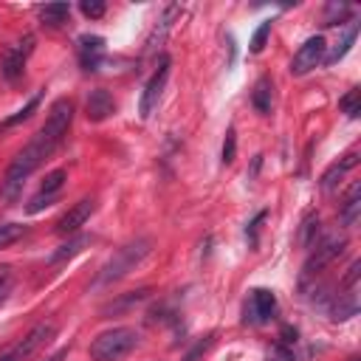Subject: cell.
Returning a JSON list of instances; mask_svg holds the SVG:
<instances>
[{
  "instance_id": "6da1fadb",
  "label": "cell",
  "mask_w": 361,
  "mask_h": 361,
  "mask_svg": "<svg viewBox=\"0 0 361 361\" xmlns=\"http://www.w3.org/2000/svg\"><path fill=\"white\" fill-rule=\"evenodd\" d=\"M51 152H54V149H51L39 135H34V141H31L25 149H20V152L14 155V161L8 164L6 175H3V183H0V195H3L8 203L17 200L20 192H23V183L31 178V172H34Z\"/></svg>"
},
{
  "instance_id": "7a4b0ae2",
  "label": "cell",
  "mask_w": 361,
  "mask_h": 361,
  "mask_svg": "<svg viewBox=\"0 0 361 361\" xmlns=\"http://www.w3.org/2000/svg\"><path fill=\"white\" fill-rule=\"evenodd\" d=\"M149 251H152V240H149V237H135V240L124 243V245L102 265V271H99V276H96V288L113 285V282H118L121 276H127Z\"/></svg>"
},
{
  "instance_id": "3957f363",
  "label": "cell",
  "mask_w": 361,
  "mask_h": 361,
  "mask_svg": "<svg viewBox=\"0 0 361 361\" xmlns=\"http://www.w3.org/2000/svg\"><path fill=\"white\" fill-rule=\"evenodd\" d=\"M138 344V333L133 327H113V330H104L99 333L93 341H90V358L93 361H118L124 355H130Z\"/></svg>"
},
{
  "instance_id": "277c9868",
  "label": "cell",
  "mask_w": 361,
  "mask_h": 361,
  "mask_svg": "<svg viewBox=\"0 0 361 361\" xmlns=\"http://www.w3.org/2000/svg\"><path fill=\"white\" fill-rule=\"evenodd\" d=\"M344 248H347V237L344 234H327V237H322L310 251V257H307V262H305V268H302V282H307L310 276H316V274H322V268L324 265H330L333 259H338L341 254H344Z\"/></svg>"
},
{
  "instance_id": "5b68a950",
  "label": "cell",
  "mask_w": 361,
  "mask_h": 361,
  "mask_svg": "<svg viewBox=\"0 0 361 361\" xmlns=\"http://www.w3.org/2000/svg\"><path fill=\"white\" fill-rule=\"evenodd\" d=\"M71 121H73V102H71V99H56V102L51 104L48 118H45V124H42V130H39L37 135H39L51 149H56V147L62 144V138H65Z\"/></svg>"
},
{
  "instance_id": "8992f818",
  "label": "cell",
  "mask_w": 361,
  "mask_h": 361,
  "mask_svg": "<svg viewBox=\"0 0 361 361\" xmlns=\"http://www.w3.org/2000/svg\"><path fill=\"white\" fill-rule=\"evenodd\" d=\"M169 65H172V59H169L166 54H161V56H158V68H155V73L149 76V82L144 85V93H141V104H138L141 118H149L152 110L158 107L161 93H164V87H166V79H169Z\"/></svg>"
},
{
  "instance_id": "52a82bcc",
  "label": "cell",
  "mask_w": 361,
  "mask_h": 361,
  "mask_svg": "<svg viewBox=\"0 0 361 361\" xmlns=\"http://www.w3.org/2000/svg\"><path fill=\"white\" fill-rule=\"evenodd\" d=\"M324 51H327V42H324V37H307L302 45H299V51L293 54V59H290V76H305V73H310L316 65H322L324 62Z\"/></svg>"
},
{
  "instance_id": "ba28073f",
  "label": "cell",
  "mask_w": 361,
  "mask_h": 361,
  "mask_svg": "<svg viewBox=\"0 0 361 361\" xmlns=\"http://www.w3.org/2000/svg\"><path fill=\"white\" fill-rule=\"evenodd\" d=\"M276 313V296L274 290L268 288H254L245 299V307H243V322L245 324H265L271 322Z\"/></svg>"
},
{
  "instance_id": "9c48e42d",
  "label": "cell",
  "mask_w": 361,
  "mask_h": 361,
  "mask_svg": "<svg viewBox=\"0 0 361 361\" xmlns=\"http://www.w3.org/2000/svg\"><path fill=\"white\" fill-rule=\"evenodd\" d=\"M31 51H34V34H25V37L17 39L14 45H8V48L3 51V59H0V73H3V79H8V82L20 79V76H23V68H25V62H28V56H31Z\"/></svg>"
},
{
  "instance_id": "30bf717a",
  "label": "cell",
  "mask_w": 361,
  "mask_h": 361,
  "mask_svg": "<svg viewBox=\"0 0 361 361\" xmlns=\"http://www.w3.org/2000/svg\"><path fill=\"white\" fill-rule=\"evenodd\" d=\"M65 180H68V172H65V169H51V172L45 175V180L39 183V192L28 200V212L37 214V212H42L45 206H51V203L59 197Z\"/></svg>"
},
{
  "instance_id": "8fae6325",
  "label": "cell",
  "mask_w": 361,
  "mask_h": 361,
  "mask_svg": "<svg viewBox=\"0 0 361 361\" xmlns=\"http://www.w3.org/2000/svg\"><path fill=\"white\" fill-rule=\"evenodd\" d=\"M93 209H96V200L93 197H82L79 203H73L59 220H56V234H76L85 223H87V217L93 214Z\"/></svg>"
},
{
  "instance_id": "7c38bea8",
  "label": "cell",
  "mask_w": 361,
  "mask_h": 361,
  "mask_svg": "<svg viewBox=\"0 0 361 361\" xmlns=\"http://www.w3.org/2000/svg\"><path fill=\"white\" fill-rule=\"evenodd\" d=\"M76 54H79V65L82 71H96L104 59V39L99 34H82L76 39Z\"/></svg>"
},
{
  "instance_id": "4fadbf2b",
  "label": "cell",
  "mask_w": 361,
  "mask_h": 361,
  "mask_svg": "<svg viewBox=\"0 0 361 361\" xmlns=\"http://www.w3.org/2000/svg\"><path fill=\"white\" fill-rule=\"evenodd\" d=\"M54 336H56V324H54V322H39V324H34V327L25 333V338H23V341H17L14 347H17L20 358L25 361V358H28V355H34L42 344H48Z\"/></svg>"
},
{
  "instance_id": "5bb4252c",
  "label": "cell",
  "mask_w": 361,
  "mask_h": 361,
  "mask_svg": "<svg viewBox=\"0 0 361 361\" xmlns=\"http://www.w3.org/2000/svg\"><path fill=\"white\" fill-rule=\"evenodd\" d=\"M116 113V99L104 90V87H96L87 93V102H85V116L90 121H104Z\"/></svg>"
},
{
  "instance_id": "9a60e30c",
  "label": "cell",
  "mask_w": 361,
  "mask_h": 361,
  "mask_svg": "<svg viewBox=\"0 0 361 361\" xmlns=\"http://www.w3.org/2000/svg\"><path fill=\"white\" fill-rule=\"evenodd\" d=\"M358 164V152H347V155H341L338 161H333L327 169H324V175H322V180H319V186H322V192H333L338 183H341V178L353 169Z\"/></svg>"
},
{
  "instance_id": "2e32d148",
  "label": "cell",
  "mask_w": 361,
  "mask_h": 361,
  "mask_svg": "<svg viewBox=\"0 0 361 361\" xmlns=\"http://www.w3.org/2000/svg\"><path fill=\"white\" fill-rule=\"evenodd\" d=\"M338 217H341V223L347 228H353L358 223V217H361V186L358 183H353L347 189V195L341 200V209H338Z\"/></svg>"
},
{
  "instance_id": "e0dca14e",
  "label": "cell",
  "mask_w": 361,
  "mask_h": 361,
  "mask_svg": "<svg viewBox=\"0 0 361 361\" xmlns=\"http://www.w3.org/2000/svg\"><path fill=\"white\" fill-rule=\"evenodd\" d=\"M251 104L257 113H271V104H274V82L268 76H259L254 90H251Z\"/></svg>"
},
{
  "instance_id": "ac0fdd59",
  "label": "cell",
  "mask_w": 361,
  "mask_h": 361,
  "mask_svg": "<svg viewBox=\"0 0 361 361\" xmlns=\"http://www.w3.org/2000/svg\"><path fill=\"white\" fill-rule=\"evenodd\" d=\"M68 17H71V6H68V3H48V6L39 8V23L48 25V28L65 25Z\"/></svg>"
},
{
  "instance_id": "d6986e66",
  "label": "cell",
  "mask_w": 361,
  "mask_h": 361,
  "mask_svg": "<svg viewBox=\"0 0 361 361\" xmlns=\"http://www.w3.org/2000/svg\"><path fill=\"white\" fill-rule=\"evenodd\" d=\"M93 243V237L90 234H76V237H71L68 243H62L54 254H51V265H56V262H65V259H71V257H76L85 245H90Z\"/></svg>"
},
{
  "instance_id": "ffe728a7",
  "label": "cell",
  "mask_w": 361,
  "mask_h": 361,
  "mask_svg": "<svg viewBox=\"0 0 361 361\" xmlns=\"http://www.w3.org/2000/svg\"><path fill=\"white\" fill-rule=\"evenodd\" d=\"M299 243H302V248H313L319 243V214L316 212L305 214L302 228H299Z\"/></svg>"
},
{
  "instance_id": "44dd1931",
  "label": "cell",
  "mask_w": 361,
  "mask_h": 361,
  "mask_svg": "<svg viewBox=\"0 0 361 361\" xmlns=\"http://www.w3.org/2000/svg\"><path fill=\"white\" fill-rule=\"evenodd\" d=\"M355 37H358V23H353V25L347 28L344 39H341V42H338V45H336V48H333V51H330L327 56H324V65H336V62H338V59H341V56H344V54H347V51L353 48Z\"/></svg>"
},
{
  "instance_id": "7402d4cb",
  "label": "cell",
  "mask_w": 361,
  "mask_h": 361,
  "mask_svg": "<svg viewBox=\"0 0 361 361\" xmlns=\"http://www.w3.org/2000/svg\"><path fill=\"white\" fill-rule=\"evenodd\" d=\"M147 296H149V290H147V288H141V290H135V293H130V296H124V299H118V302H110V305H104V307H102V316H110V313L127 310V307H133V305L144 302Z\"/></svg>"
},
{
  "instance_id": "603a6c76",
  "label": "cell",
  "mask_w": 361,
  "mask_h": 361,
  "mask_svg": "<svg viewBox=\"0 0 361 361\" xmlns=\"http://www.w3.org/2000/svg\"><path fill=\"white\" fill-rule=\"evenodd\" d=\"M338 107H341V113H347L350 118H358V116H361V90H358V87L347 90V93L338 99Z\"/></svg>"
},
{
  "instance_id": "cb8c5ba5",
  "label": "cell",
  "mask_w": 361,
  "mask_h": 361,
  "mask_svg": "<svg viewBox=\"0 0 361 361\" xmlns=\"http://www.w3.org/2000/svg\"><path fill=\"white\" fill-rule=\"evenodd\" d=\"M39 99H42V93H34V96H31V99L25 102V107H20V110H17L14 116H8V118L3 121V130H6V127H14V124H20V121H25V118H28V116H31V113L37 110Z\"/></svg>"
},
{
  "instance_id": "d4e9b609",
  "label": "cell",
  "mask_w": 361,
  "mask_h": 361,
  "mask_svg": "<svg viewBox=\"0 0 361 361\" xmlns=\"http://www.w3.org/2000/svg\"><path fill=\"white\" fill-rule=\"evenodd\" d=\"M23 234H25V226H20V223H0V248L17 243Z\"/></svg>"
},
{
  "instance_id": "484cf974",
  "label": "cell",
  "mask_w": 361,
  "mask_h": 361,
  "mask_svg": "<svg viewBox=\"0 0 361 361\" xmlns=\"http://www.w3.org/2000/svg\"><path fill=\"white\" fill-rule=\"evenodd\" d=\"M350 14H353L350 6H344V3H330L327 11H324V25H341V20L350 17Z\"/></svg>"
},
{
  "instance_id": "4316f807",
  "label": "cell",
  "mask_w": 361,
  "mask_h": 361,
  "mask_svg": "<svg viewBox=\"0 0 361 361\" xmlns=\"http://www.w3.org/2000/svg\"><path fill=\"white\" fill-rule=\"evenodd\" d=\"M268 34H271V20H262V23H259V28L254 31V37H251V42H248V48H251V54H259V51L265 48V42H268Z\"/></svg>"
},
{
  "instance_id": "83f0119b",
  "label": "cell",
  "mask_w": 361,
  "mask_h": 361,
  "mask_svg": "<svg viewBox=\"0 0 361 361\" xmlns=\"http://www.w3.org/2000/svg\"><path fill=\"white\" fill-rule=\"evenodd\" d=\"M268 361H296L293 358V344H285L276 338V344L268 350Z\"/></svg>"
},
{
  "instance_id": "f1b7e54d",
  "label": "cell",
  "mask_w": 361,
  "mask_h": 361,
  "mask_svg": "<svg viewBox=\"0 0 361 361\" xmlns=\"http://www.w3.org/2000/svg\"><path fill=\"white\" fill-rule=\"evenodd\" d=\"M234 155H237V133H234V127H228V133H226V141H223V152H220V161H223V164H231V161H234Z\"/></svg>"
},
{
  "instance_id": "f546056e",
  "label": "cell",
  "mask_w": 361,
  "mask_h": 361,
  "mask_svg": "<svg viewBox=\"0 0 361 361\" xmlns=\"http://www.w3.org/2000/svg\"><path fill=\"white\" fill-rule=\"evenodd\" d=\"M79 11H82L87 20H99V17H104L107 6H104L102 0H85V3H79Z\"/></svg>"
},
{
  "instance_id": "4dcf8cb0",
  "label": "cell",
  "mask_w": 361,
  "mask_h": 361,
  "mask_svg": "<svg viewBox=\"0 0 361 361\" xmlns=\"http://www.w3.org/2000/svg\"><path fill=\"white\" fill-rule=\"evenodd\" d=\"M212 338H214V336H206L203 341H197V344H195V347L186 353V358H183V361H197V358H200V355H203V353L212 347Z\"/></svg>"
},
{
  "instance_id": "1f68e13d",
  "label": "cell",
  "mask_w": 361,
  "mask_h": 361,
  "mask_svg": "<svg viewBox=\"0 0 361 361\" xmlns=\"http://www.w3.org/2000/svg\"><path fill=\"white\" fill-rule=\"evenodd\" d=\"M8 293H11V276H8V268H3V274H0V305L8 299Z\"/></svg>"
},
{
  "instance_id": "d6a6232c",
  "label": "cell",
  "mask_w": 361,
  "mask_h": 361,
  "mask_svg": "<svg viewBox=\"0 0 361 361\" xmlns=\"http://www.w3.org/2000/svg\"><path fill=\"white\" fill-rule=\"evenodd\" d=\"M265 220V212H259L251 223H248V228H245V234H248V240H251V245H257V228H259V223Z\"/></svg>"
},
{
  "instance_id": "836d02e7",
  "label": "cell",
  "mask_w": 361,
  "mask_h": 361,
  "mask_svg": "<svg viewBox=\"0 0 361 361\" xmlns=\"http://www.w3.org/2000/svg\"><path fill=\"white\" fill-rule=\"evenodd\" d=\"M0 361H23V358H20V353H17V347H8L6 353H0Z\"/></svg>"
},
{
  "instance_id": "e575fe53",
  "label": "cell",
  "mask_w": 361,
  "mask_h": 361,
  "mask_svg": "<svg viewBox=\"0 0 361 361\" xmlns=\"http://www.w3.org/2000/svg\"><path fill=\"white\" fill-rule=\"evenodd\" d=\"M65 358H68V347H62V350H56V353H54V355H48L45 361H65Z\"/></svg>"
},
{
  "instance_id": "d590c367",
  "label": "cell",
  "mask_w": 361,
  "mask_h": 361,
  "mask_svg": "<svg viewBox=\"0 0 361 361\" xmlns=\"http://www.w3.org/2000/svg\"><path fill=\"white\" fill-rule=\"evenodd\" d=\"M350 361H358V358H355V355H353V358H350Z\"/></svg>"
}]
</instances>
